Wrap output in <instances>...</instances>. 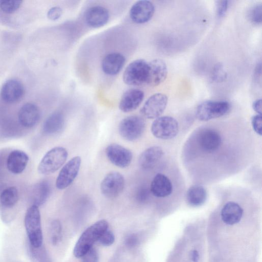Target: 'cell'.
<instances>
[{"label":"cell","mask_w":262,"mask_h":262,"mask_svg":"<svg viewBox=\"0 0 262 262\" xmlns=\"http://www.w3.org/2000/svg\"><path fill=\"white\" fill-rule=\"evenodd\" d=\"M22 3L21 0H0V9L5 13L12 14L19 9Z\"/></svg>","instance_id":"29"},{"label":"cell","mask_w":262,"mask_h":262,"mask_svg":"<svg viewBox=\"0 0 262 262\" xmlns=\"http://www.w3.org/2000/svg\"><path fill=\"white\" fill-rule=\"evenodd\" d=\"M51 191L49 183L46 181H42L36 183L34 186L31 198L33 204L38 207L43 205L48 200Z\"/></svg>","instance_id":"25"},{"label":"cell","mask_w":262,"mask_h":262,"mask_svg":"<svg viewBox=\"0 0 262 262\" xmlns=\"http://www.w3.org/2000/svg\"><path fill=\"white\" fill-rule=\"evenodd\" d=\"M262 6L260 4L254 6L250 10L249 17L253 23L259 24L261 23Z\"/></svg>","instance_id":"32"},{"label":"cell","mask_w":262,"mask_h":262,"mask_svg":"<svg viewBox=\"0 0 262 262\" xmlns=\"http://www.w3.org/2000/svg\"><path fill=\"white\" fill-rule=\"evenodd\" d=\"M149 191L146 188H141L137 194V199L140 202H144L149 196Z\"/></svg>","instance_id":"38"},{"label":"cell","mask_w":262,"mask_h":262,"mask_svg":"<svg viewBox=\"0 0 262 262\" xmlns=\"http://www.w3.org/2000/svg\"><path fill=\"white\" fill-rule=\"evenodd\" d=\"M167 74V66L161 59H155L148 63V73L146 84L155 86L165 79Z\"/></svg>","instance_id":"14"},{"label":"cell","mask_w":262,"mask_h":262,"mask_svg":"<svg viewBox=\"0 0 262 262\" xmlns=\"http://www.w3.org/2000/svg\"><path fill=\"white\" fill-rule=\"evenodd\" d=\"M148 73V62L144 59H137L126 68L123 75L124 83L139 86L146 84Z\"/></svg>","instance_id":"6"},{"label":"cell","mask_w":262,"mask_h":262,"mask_svg":"<svg viewBox=\"0 0 262 262\" xmlns=\"http://www.w3.org/2000/svg\"><path fill=\"white\" fill-rule=\"evenodd\" d=\"M25 89L22 83L17 79H10L6 81L1 90L2 99L6 102H17L24 96Z\"/></svg>","instance_id":"12"},{"label":"cell","mask_w":262,"mask_h":262,"mask_svg":"<svg viewBox=\"0 0 262 262\" xmlns=\"http://www.w3.org/2000/svg\"><path fill=\"white\" fill-rule=\"evenodd\" d=\"M243 214L242 208L234 202H227L224 205L221 212L223 221L230 225L238 223L242 217Z\"/></svg>","instance_id":"23"},{"label":"cell","mask_w":262,"mask_h":262,"mask_svg":"<svg viewBox=\"0 0 262 262\" xmlns=\"http://www.w3.org/2000/svg\"><path fill=\"white\" fill-rule=\"evenodd\" d=\"M81 163V158L75 156L62 167L56 180L55 184L57 189H66L73 182L79 172Z\"/></svg>","instance_id":"8"},{"label":"cell","mask_w":262,"mask_h":262,"mask_svg":"<svg viewBox=\"0 0 262 262\" xmlns=\"http://www.w3.org/2000/svg\"><path fill=\"white\" fill-rule=\"evenodd\" d=\"M24 221L29 244L35 247L42 246L43 237L40 214L38 206L32 205L28 209Z\"/></svg>","instance_id":"2"},{"label":"cell","mask_w":262,"mask_h":262,"mask_svg":"<svg viewBox=\"0 0 262 262\" xmlns=\"http://www.w3.org/2000/svg\"><path fill=\"white\" fill-rule=\"evenodd\" d=\"M85 18L89 26L93 28H99L107 23L109 19V13L103 7L94 6L88 9Z\"/></svg>","instance_id":"20"},{"label":"cell","mask_w":262,"mask_h":262,"mask_svg":"<svg viewBox=\"0 0 262 262\" xmlns=\"http://www.w3.org/2000/svg\"><path fill=\"white\" fill-rule=\"evenodd\" d=\"M62 11L59 7H53L50 8L47 12V17L52 20H56L61 16Z\"/></svg>","instance_id":"37"},{"label":"cell","mask_w":262,"mask_h":262,"mask_svg":"<svg viewBox=\"0 0 262 262\" xmlns=\"http://www.w3.org/2000/svg\"><path fill=\"white\" fill-rule=\"evenodd\" d=\"M191 258L193 262H198L199 254L196 250H193L191 253Z\"/></svg>","instance_id":"41"},{"label":"cell","mask_w":262,"mask_h":262,"mask_svg":"<svg viewBox=\"0 0 262 262\" xmlns=\"http://www.w3.org/2000/svg\"><path fill=\"white\" fill-rule=\"evenodd\" d=\"M98 241L101 245L109 246L114 243L115 236L112 231L107 229L101 234Z\"/></svg>","instance_id":"33"},{"label":"cell","mask_w":262,"mask_h":262,"mask_svg":"<svg viewBox=\"0 0 262 262\" xmlns=\"http://www.w3.org/2000/svg\"><path fill=\"white\" fill-rule=\"evenodd\" d=\"M108 224L104 220L95 223L88 228L81 235L74 248L73 253L76 257H81L93 247L101 234L107 229Z\"/></svg>","instance_id":"1"},{"label":"cell","mask_w":262,"mask_h":262,"mask_svg":"<svg viewBox=\"0 0 262 262\" xmlns=\"http://www.w3.org/2000/svg\"><path fill=\"white\" fill-rule=\"evenodd\" d=\"M27 251L32 262H51L50 257L42 245L39 247H35L29 244Z\"/></svg>","instance_id":"28"},{"label":"cell","mask_w":262,"mask_h":262,"mask_svg":"<svg viewBox=\"0 0 262 262\" xmlns=\"http://www.w3.org/2000/svg\"><path fill=\"white\" fill-rule=\"evenodd\" d=\"M252 107L258 114L261 115V100L259 99L254 101L252 104Z\"/></svg>","instance_id":"40"},{"label":"cell","mask_w":262,"mask_h":262,"mask_svg":"<svg viewBox=\"0 0 262 262\" xmlns=\"http://www.w3.org/2000/svg\"><path fill=\"white\" fill-rule=\"evenodd\" d=\"M150 191L156 197L165 198L172 192V185L165 175L157 173L151 181Z\"/></svg>","instance_id":"19"},{"label":"cell","mask_w":262,"mask_h":262,"mask_svg":"<svg viewBox=\"0 0 262 262\" xmlns=\"http://www.w3.org/2000/svg\"><path fill=\"white\" fill-rule=\"evenodd\" d=\"M206 189L200 185L190 187L186 193L188 204L193 207H199L204 204L207 199Z\"/></svg>","instance_id":"26"},{"label":"cell","mask_w":262,"mask_h":262,"mask_svg":"<svg viewBox=\"0 0 262 262\" xmlns=\"http://www.w3.org/2000/svg\"><path fill=\"white\" fill-rule=\"evenodd\" d=\"M216 12L219 17L223 16L227 12L228 7V1H217L216 2Z\"/></svg>","instance_id":"36"},{"label":"cell","mask_w":262,"mask_h":262,"mask_svg":"<svg viewBox=\"0 0 262 262\" xmlns=\"http://www.w3.org/2000/svg\"><path fill=\"white\" fill-rule=\"evenodd\" d=\"M125 61V58L122 54L111 53L103 58L102 62V70L107 75H116L122 69Z\"/></svg>","instance_id":"22"},{"label":"cell","mask_w":262,"mask_h":262,"mask_svg":"<svg viewBox=\"0 0 262 262\" xmlns=\"http://www.w3.org/2000/svg\"><path fill=\"white\" fill-rule=\"evenodd\" d=\"M29 160V156L25 151L15 149L8 155L6 167L11 173L14 174H20L25 170Z\"/></svg>","instance_id":"16"},{"label":"cell","mask_w":262,"mask_h":262,"mask_svg":"<svg viewBox=\"0 0 262 262\" xmlns=\"http://www.w3.org/2000/svg\"><path fill=\"white\" fill-rule=\"evenodd\" d=\"M68 156L67 149L60 146L52 148L42 158L37 167L38 172L43 175L52 174L65 163Z\"/></svg>","instance_id":"3"},{"label":"cell","mask_w":262,"mask_h":262,"mask_svg":"<svg viewBox=\"0 0 262 262\" xmlns=\"http://www.w3.org/2000/svg\"><path fill=\"white\" fill-rule=\"evenodd\" d=\"M82 262H98L99 256L96 250L91 248L82 257Z\"/></svg>","instance_id":"34"},{"label":"cell","mask_w":262,"mask_h":262,"mask_svg":"<svg viewBox=\"0 0 262 262\" xmlns=\"http://www.w3.org/2000/svg\"><path fill=\"white\" fill-rule=\"evenodd\" d=\"M64 118L63 114L55 112L50 115L45 120L42 125L43 132L48 135L59 133L63 128Z\"/></svg>","instance_id":"24"},{"label":"cell","mask_w":262,"mask_h":262,"mask_svg":"<svg viewBox=\"0 0 262 262\" xmlns=\"http://www.w3.org/2000/svg\"><path fill=\"white\" fill-rule=\"evenodd\" d=\"M40 112L38 106L32 103H26L19 109L18 113V120L23 127L31 128L39 121Z\"/></svg>","instance_id":"15"},{"label":"cell","mask_w":262,"mask_h":262,"mask_svg":"<svg viewBox=\"0 0 262 262\" xmlns=\"http://www.w3.org/2000/svg\"><path fill=\"white\" fill-rule=\"evenodd\" d=\"M230 108V105L226 101L207 100L198 106L195 115L200 120L208 121L225 115Z\"/></svg>","instance_id":"5"},{"label":"cell","mask_w":262,"mask_h":262,"mask_svg":"<svg viewBox=\"0 0 262 262\" xmlns=\"http://www.w3.org/2000/svg\"><path fill=\"white\" fill-rule=\"evenodd\" d=\"M124 179L119 172L113 171L107 173L100 184L102 194L108 198H114L120 195L124 187Z\"/></svg>","instance_id":"9"},{"label":"cell","mask_w":262,"mask_h":262,"mask_svg":"<svg viewBox=\"0 0 262 262\" xmlns=\"http://www.w3.org/2000/svg\"><path fill=\"white\" fill-rule=\"evenodd\" d=\"M51 240L53 245H57L60 240L61 225L58 220H54L51 224Z\"/></svg>","instance_id":"30"},{"label":"cell","mask_w":262,"mask_h":262,"mask_svg":"<svg viewBox=\"0 0 262 262\" xmlns=\"http://www.w3.org/2000/svg\"><path fill=\"white\" fill-rule=\"evenodd\" d=\"M251 124L255 132L261 136L262 134L261 115L257 114L253 116L251 118Z\"/></svg>","instance_id":"35"},{"label":"cell","mask_w":262,"mask_h":262,"mask_svg":"<svg viewBox=\"0 0 262 262\" xmlns=\"http://www.w3.org/2000/svg\"><path fill=\"white\" fill-rule=\"evenodd\" d=\"M145 128L144 119L139 116L133 115L123 119L120 122L118 130L124 140L134 141L143 134Z\"/></svg>","instance_id":"4"},{"label":"cell","mask_w":262,"mask_h":262,"mask_svg":"<svg viewBox=\"0 0 262 262\" xmlns=\"http://www.w3.org/2000/svg\"><path fill=\"white\" fill-rule=\"evenodd\" d=\"M163 154V149L161 147H150L140 154L138 160L139 164L143 169H150L158 162Z\"/></svg>","instance_id":"21"},{"label":"cell","mask_w":262,"mask_h":262,"mask_svg":"<svg viewBox=\"0 0 262 262\" xmlns=\"http://www.w3.org/2000/svg\"><path fill=\"white\" fill-rule=\"evenodd\" d=\"M155 12L153 4L148 1H139L132 7L129 15L132 20L137 24H143L149 21Z\"/></svg>","instance_id":"13"},{"label":"cell","mask_w":262,"mask_h":262,"mask_svg":"<svg viewBox=\"0 0 262 262\" xmlns=\"http://www.w3.org/2000/svg\"><path fill=\"white\" fill-rule=\"evenodd\" d=\"M222 143L220 134L212 129H206L202 131L199 138V143L201 148L209 153L213 152L219 148Z\"/></svg>","instance_id":"18"},{"label":"cell","mask_w":262,"mask_h":262,"mask_svg":"<svg viewBox=\"0 0 262 262\" xmlns=\"http://www.w3.org/2000/svg\"><path fill=\"white\" fill-rule=\"evenodd\" d=\"M167 96L162 93H156L145 101L140 110L143 116L147 119H156L163 113L167 104Z\"/></svg>","instance_id":"10"},{"label":"cell","mask_w":262,"mask_h":262,"mask_svg":"<svg viewBox=\"0 0 262 262\" xmlns=\"http://www.w3.org/2000/svg\"><path fill=\"white\" fill-rule=\"evenodd\" d=\"M226 77L227 73L224 66L221 63L216 64L212 70V79L216 82H221L225 80Z\"/></svg>","instance_id":"31"},{"label":"cell","mask_w":262,"mask_h":262,"mask_svg":"<svg viewBox=\"0 0 262 262\" xmlns=\"http://www.w3.org/2000/svg\"><path fill=\"white\" fill-rule=\"evenodd\" d=\"M151 132L157 138L162 140L170 139L178 134L179 124L177 121L172 117H159L152 122Z\"/></svg>","instance_id":"7"},{"label":"cell","mask_w":262,"mask_h":262,"mask_svg":"<svg viewBox=\"0 0 262 262\" xmlns=\"http://www.w3.org/2000/svg\"><path fill=\"white\" fill-rule=\"evenodd\" d=\"M138 243V238L136 235L133 234L129 235L126 239L125 244L128 247L136 246Z\"/></svg>","instance_id":"39"},{"label":"cell","mask_w":262,"mask_h":262,"mask_svg":"<svg viewBox=\"0 0 262 262\" xmlns=\"http://www.w3.org/2000/svg\"><path fill=\"white\" fill-rule=\"evenodd\" d=\"M19 194L17 188L14 186L3 190L0 194V204L5 208H11L18 202Z\"/></svg>","instance_id":"27"},{"label":"cell","mask_w":262,"mask_h":262,"mask_svg":"<svg viewBox=\"0 0 262 262\" xmlns=\"http://www.w3.org/2000/svg\"><path fill=\"white\" fill-rule=\"evenodd\" d=\"M144 93L140 90L131 89L122 95L119 104V109L124 113L135 110L144 98Z\"/></svg>","instance_id":"17"},{"label":"cell","mask_w":262,"mask_h":262,"mask_svg":"<svg viewBox=\"0 0 262 262\" xmlns=\"http://www.w3.org/2000/svg\"><path fill=\"white\" fill-rule=\"evenodd\" d=\"M105 152L109 161L120 168L128 167L132 161L133 154L131 151L116 143L108 145Z\"/></svg>","instance_id":"11"}]
</instances>
